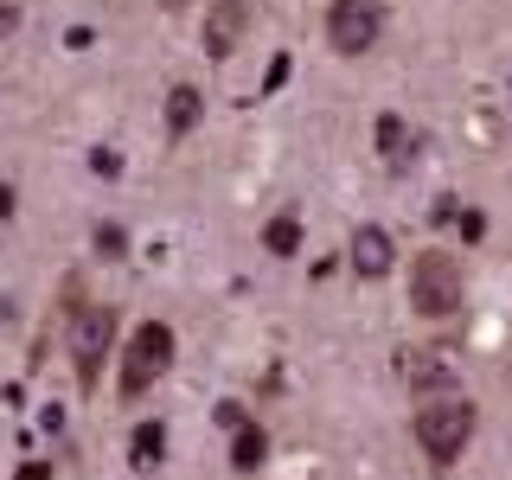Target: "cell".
I'll use <instances>...</instances> for the list:
<instances>
[{
  "label": "cell",
  "mask_w": 512,
  "mask_h": 480,
  "mask_svg": "<svg viewBox=\"0 0 512 480\" xmlns=\"http://www.w3.org/2000/svg\"><path fill=\"white\" fill-rule=\"evenodd\" d=\"M474 429H480V410L468 404V397H436L429 410H416V448H423L436 468H448V461H461V448L474 442Z\"/></svg>",
  "instance_id": "cell-1"
},
{
  "label": "cell",
  "mask_w": 512,
  "mask_h": 480,
  "mask_svg": "<svg viewBox=\"0 0 512 480\" xmlns=\"http://www.w3.org/2000/svg\"><path fill=\"white\" fill-rule=\"evenodd\" d=\"M461 295H468V282H461V263L448 250H423L410 263V308L423 314V320L461 314Z\"/></svg>",
  "instance_id": "cell-2"
},
{
  "label": "cell",
  "mask_w": 512,
  "mask_h": 480,
  "mask_svg": "<svg viewBox=\"0 0 512 480\" xmlns=\"http://www.w3.org/2000/svg\"><path fill=\"white\" fill-rule=\"evenodd\" d=\"M116 352V308H103V301H84V308L71 314V365H77V391H96L103 384V359Z\"/></svg>",
  "instance_id": "cell-3"
},
{
  "label": "cell",
  "mask_w": 512,
  "mask_h": 480,
  "mask_svg": "<svg viewBox=\"0 0 512 480\" xmlns=\"http://www.w3.org/2000/svg\"><path fill=\"white\" fill-rule=\"evenodd\" d=\"M167 365H173V327L167 320H141L122 352V397H148V384L167 378Z\"/></svg>",
  "instance_id": "cell-4"
},
{
  "label": "cell",
  "mask_w": 512,
  "mask_h": 480,
  "mask_svg": "<svg viewBox=\"0 0 512 480\" xmlns=\"http://www.w3.org/2000/svg\"><path fill=\"white\" fill-rule=\"evenodd\" d=\"M384 39V0H333L327 7V45L340 58H365Z\"/></svg>",
  "instance_id": "cell-5"
},
{
  "label": "cell",
  "mask_w": 512,
  "mask_h": 480,
  "mask_svg": "<svg viewBox=\"0 0 512 480\" xmlns=\"http://www.w3.org/2000/svg\"><path fill=\"white\" fill-rule=\"evenodd\" d=\"M397 384L416 397H448V391H461V365L436 346H404L397 352Z\"/></svg>",
  "instance_id": "cell-6"
},
{
  "label": "cell",
  "mask_w": 512,
  "mask_h": 480,
  "mask_svg": "<svg viewBox=\"0 0 512 480\" xmlns=\"http://www.w3.org/2000/svg\"><path fill=\"white\" fill-rule=\"evenodd\" d=\"M244 32H250V0H212V7H205L199 39H205V52H212V58H231Z\"/></svg>",
  "instance_id": "cell-7"
},
{
  "label": "cell",
  "mask_w": 512,
  "mask_h": 480,
  "mask_svg": "<svg viewBox=\"0 0 512 480\" xmlns=\"http://www.w3.org/2000/svg\"><path fill=\"white\" fill-rule=\"evenodd\" d=\"M346 263H352V276H365V282L391 276V269H397L391 231H384V224H359V231H352V244H346Z\"/></svg>",
  "instance_id": "cell-8"
},
{
  "label": "cell",
  "mask_w": 512,
  "mask_h": 480,
  "mask_svg": "<svg viewBox=\"0 0 512 480\" xmlns=\"http://www.w3.org/2000/svg\"><path fill=\"white\" fill-rule=\"evenodd\" d=\"M378 154L391 160V167H410V160H416V128L397 116V109H391V116H378Z\"/></svg>",
  "instance_id": "cell-9"
},
{
  "label": "cell",
  "mask_w": 512,
  "mask_h": 480,
  "mask_svg": "<svg viewBox=\"0 0 512 480\" xmlns=\"http://www.w3.org/2000/svg\"><path fill=\"white\" fill-rule=\"evenodd\" d=\"M199 116H205V96L192 90V84H173V90H167V135H173V141L192 135V128H199Z\"/></svg>",
  "instance_id": "cell-10"
},
{
  "label": "cell",
  "mask_w": 512,
  "mask_h": 480,
  "mask_svg": "<svg viewBox=\"0 0 512 480\" xmlns=\"http://www.w3.org/2000/svg\"><path fill=\"white\" fill-rule=\"evenodd\" d=\"M160 455H167V429H160V423H135V436H128V468L154 474Z\"/></svg>",
  "instance_id": "cell-11"
},
{
  "label": "cell",
  "mask_w": 512,
  "mask_h": 480,
  "mask_svg": "<svg viewBox=\"0 0 512 480\" xmlns=\"http://www.w3.org/2000/svg\"><path fill=\"white\" fill-rule=\"evenodd\" d=\"M269 461V436L256 423H237V436H231V468L237 474H256Z\"/></svg>",
  "instance_id": "cell-12"
},
{
  "label": "cell",
  "mask_w": 512,
  "mask_h": 480,
  "mask_svg": "<svg viewBox=\"0 0 512 480\" xmlns=\"http://www.w3.org/2000/svg\"><path fill=\"white\" fill-rule=\"evenodd\" d=\"M301 237H308V231H301L295 212H276V218L263 224V250L269 256H301Z\"/></svg>",
  "instance_id": "cell-13"
},
{
  "label": "cell",
  "mask_w": 512,
  "mask_h": 480,
  "mask_svg": "<svg viewBox=\"0 0 512 480\" xmlns=\"http://www.w3.org/2000/svg\"><path fill=\"white\" fill-rule=\"evenodd\" d=\"M128 250V237H122V224H96V256H109V263H116V256Z\"/></svg>",
  "instance_id": "cell-14"
},
{
  "label": "cell",
  "mask_w": 512,
  "mask_h": 480,
  "mask_svg": "<svg viewBox=\"0 0 512 480\" xmlns=\"http://www.w3.org/2000/svg\"><path fill=\"white\" fill-rule=\"evenodd\" d=\"M90 173H103V180H116V173H122V154H116V148H96V154H90Z\"/></svg>",
  "instance_id": "cell-15"
},
{
  "label": "cell",
  "mask_w": 512,
  "mask_h": 480,
  "mask_svg": "<svg viewBox=\"0 0 512 480\" xmlns=\"http://www.w3.org/2000/svg\"><path fill=\"white\" fill-rule=\"evenodd\" d=\"M13 480H52V461H26V468L13 474Z\"/></svg>",
  "instance_id": "cell-16"
},
{
  "label": "cell",
  "mask_w": 512,
  "mask_h": 480,
  "mask_svg": "<svg viewBox=\"0 0 512 480\" xmlns=\"http://www.w3.org/2000/svg\"><path fill=\"white\" fill-rule=\"evenodd\" d=\"M20 20V0H0V26H13Z\"/></svg>",
  "instance_id": "cell-17"
},
{
  "label": "cell",
  "mask_w": 512,
  "mask_h": 480,
  "mask_svg": "<svg viewBox=\"0 0 512 480\" xmlns=\"http://www.w3.org/2000/svg\"><path fill=\"white\" fill-rule=\"evenodd\" d=\"M0 218H13V186H0Z\"/></svg>",
  "instance_id": "cell-18"
},
{
  "label": "cell",
  "mask_w": 512,
  "mask_h": 480,
  "mask_svg": "<svg viewBox=\"0 0 512 480\" xmlns=\"http://www.w3.org/2000/svg\"><path fill=\"white\" fill-rule=\"evenodd\" d=\"M167 7H186V0H167Z\"/></svg>",
  "instance_id": "cell-19"
}]
</instances>
